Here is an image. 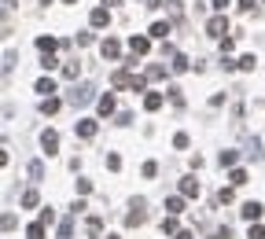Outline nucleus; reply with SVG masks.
Masks as SVG:
<instances>
[{
    "label": "nucleus",
    "instance_id": "nucleus-28",
    "mask_svg": "<svg viewBox=\"0 0 265 239\" xmlns=\"http://www.w3.org/2000/svg\"><path fill=\"white\" fill-rule=\"evenodd\" d=\"M247 239H265V228L254 221V225H251V232H247Z\"/></svg>",
    "mask_w": 265,
    "mask_h": 239
},
{
    "label": "nucleus",
    "instance_id": "nucleus-3",
    "mask_svg": "<svg viewBox=\"0 0 265 239\" xmlns=\"http://www.w3.org/2000/svg\"><path fill=\"white\" fill-rule=\"evenodd\" d=\"M129 52H132V59H136V55H147V52H151V41L132 33V37H129Z\"/></svg>",
    "mask_w": 265,
    "mask_h": 239
},
{
    "label": "nucleus",
    "instance_id": "nucleus-16",
    "mask_svg": "<svg viewBox=\"0 0 265 239\" xmlns=\"http://www.w3.org/2000/svg\"><path fill=\"white\" fill-rule=\"evenodd\" d=\"M37 92H41V96H55V81L52 78H41V81H37Z\"/></svg>",
    "mask_w": 265,
    "mask_h": 239
},
{
    "label": "nucleus",
    "instance_id": "nucleus-40",
    "mask_svg": "<svg viewBox=\"0 0 265 239\" xmlns=\"http://www.w3.org/2000/svg\"><path fill=\"white\" fill-rule=\"evenodd\" d=\"M107 239H118V236H107Z\"/></svg>",
    "mask_w": 265,
    "mask_h": 239
},
{
    "label": "nucleus",
    "instance_id": "nucleus-10",
    "mask_svg": "<svg viewBox=\"0 0 265 239\" xmlns=\"http://www.w3.org/2000/svg\"><path fill=\"white\" fill-rule=\"evenodd\" d=\"M240 214H243V221H258L262 217V203H243Z\"/></svg>",
    "mask_w": 265,
    "mask_h": 239
},
{
    "label": "nucleus",
    "instance_id": "nucleus-35",
    "mask_svg": "<svg viewBox=\"0 0 265 239\" xmlns=\"http://www.w3.org/2000/svg\"><path fill=\"white\" fill-rule=\"evenodd\" d=\"M30 177H33V180L44 177V166H41V162H33V166H30Z\"/></svg>",
    "mask_w": 265,
    "mask_h": 239
},
{
    "label": "nucleus",
    "instance_id": "nucleus-32",
    "mask_svg": "<svg viewBox=\"0 0 265 239\" xmlns=\"http://www.w3.org/2000/svg\"><path fill=\"white\" fill-rule=\"evenodd\" d=\"M232 199H236L232 188H221V191H217V203H232Z\"/></svg>",
    "mask_w": 265,
    "mask_h": 239
},
{
    "label": "nucleus",
    "instance_id": "nucleus-34",
    "mask_svg": "<svg viewBox=\"0 0 265 239\" xmlns=\"http://www.w3.org/2000/svg\"><path fill=\"white\" fill-rule=\"evenodd\" d=\"M140 173H144V177H155V173H158V162H144V169H140Z\"/></svg>",
    "mask_w": 265,
    "mask_h": 239
},
{
    "label": "nucleus",
    "instance_id": "nucleus-27",
    "mask_svg": "<svg viewBox=\"0 0 265 239\" xmlns=\"http://www.w3.org/2000/svg\"><path fill=\"white\" fill-rule=\"evenodd\" d=\"M78 74H81L78 63H66V66H63V78H78Z\"/></svg>",
    "mask_w": 265,
    "mask_h": 239
},
{
    "label": "nucleus",
    "instance_id": "nucleus-38",
    "mask_svg": "<svg viewBox=\"0 0 265 239\" xmlns=\"http://www.w3.org/2000/svg\"><path fill=\"white\" fill-rule=\"evenodd\" d=\"M177 239H195L192 232H177Z\"/></svg>",
    "mask_w": 265,
    "mask_h": 239
},
{
    "label": "nucleus",
    "instance_id": "nucleus-29",
    "mask_svg": "<svg viewBox=\"0 0 265 239\" xmlns=\"http://www.w3.org/2000/svg\"><path fill=\"white\" fill-rule=\"evenodd\" d=\"M169 66H173V70L181 74V70H188V59H184V55H173V63H169Z\"/></svg>",
    "mask_w": 265,
    "mask_h": 239
},
{
    "label": "nucleus",
    "instance_id": "nucleus-5",
    "mask_svg": "<svg viewBox=\"0 0 265 239\" xmlns=\"http://www.w3.org/2000/svg\"><path fill=\"white\" fill-rule=\"evenodd\" d=\"M100 52H103V59H111V63H115L118 55H122V44L115 41V37H107V41L100 44Z\"/></svg>",
    "mask_w": 265,
    "mask_h": 239
},
{
    "label": "nucleus",
    "instance_id": "nucleus-14",
    "mask_svg": "<svg viewBox=\"0 0 265 239\" xmlns=\"http://www.w3.org/2000/svg\"><path fill=\"white\" fill-rule=\"evenodd\" d=\"M44 232H48V225H41V221H33L30 228H26V239H44Z\"/></svg>",
    "mask_w": 265,
    "mask_h": 239
},
{
    "label": "nucleus",
    "instance_id": "nucleus-1",
    "mask_svg": "<svg viewBox=\"0 0 265 239\" xmlns=\"http://www.w3.org/2000/svg\"><path fill=\"white\" fill-rule=\"evenodd\" d=\"M41 147H44V155H55V151H59V132H55V129H44V132H41Z\"/></svg>",
    "mask_w": 265,
    "mask_h": 239
},
{
    "label": "nucleus",
    "instance_id": "nucleus-26",
    "mask_svg": "<svg viewBox=\"0 0 265 239\" xmlns=\"http://www.w3.org/2000/svg\"><path fill=\"white\" fill-rule=\"evenodd\" d=\"M107 169H111V173H118V169H122V158L115 155V151H111V155H107Z\"/></svg>",
    "mask_w": 265,
    "mask_h": 239
},
{
    "label": "nucleus",
    "instance_id": "nucleus-18",
    "mask_svg": "<svg viewBox=\"0 0 265 239\" xmlns=\"http://www.w3.org/2000/svg\"><path fill=\"white\" fill-rule=\"evenodd\" d=\"M70 103H89V85H81V89L70 92Z\"/></svg>",
    "mask_w": 265,
    "mask_h": 239
},
{
    "label": "nucleus",
    "instance_id": "nucleus-31",
    "mask_svg": "<svg viewBox=\"0 0 265 239\" xmlns=\"http://www.w3.org/2000/svg\"><path fill=\"white\" fill-rule=\"evenodd\" d=\"M173 147H177V151L188 147V132H177V136H173Z\"/></svg>",
    "mask_w": 265,
    "mask_h": 239
},
{
    "label": "nucleus",
    "instance_id": "nucleus-36",
    "mask_svg": "<svg viewBox=\"0 0 265 239\" xmlns=\"http://www.w3.org/2000/svg\"><path fill=\"white\" fill-rule=\"evenodd\" d=\"M92 191V180H78V195H89Z\"/></svg>",
    "mask_w": 265,
    "mask_h": 239
},
{
    "label": "nucleus",
    "instance_id": "nucleus-37",
    "mask_svg": "<svg viewBox=\"0 0 265 239\" xmlns=\"http://www.w3.org/2000/svg\"><path fill=\"white\" fill-rule=\"evenodd\" d=\"M254 4L258 0H240V11H254Z\"/></svg>",
    "mask_w": 265,
    "mask_h": 239
},
{
    "label": "nucleus",
    "instance_id": "nucleus-9",
    "mask_svg": "<svg viewBox=\"0 0 265 239\" xmlns=\"http://www.w3.org/2000/svg\"><path fill=\"white\" fill-rule=\"evenodd\" d=\"M162 103H166V96H162V92H147V96H144V111H158Z\"/></svg>",
    "mask_w": 265,
    "mask_h": 239
},
{
    "label": "nucleus",
    "instance_id": "nucleus-22",
    "mask_svg": "<svg viewBox=\"0 0 265 239\" xmlns=\"http://www.w3.org/2000/svg\"><path fill=\"white\" fill-rule=\"evenodd\" d=\"M258 66V55H240V70H254Z\"/></svg>",
    "mask_w": 265,
    "mask_h": 239
},
{
    "label": "nucleus",
    "instance_id": "nucleus-20",
    "mask_svg": "<svg viewBox=\"0 0 265 239\" xmlns=\"http://www.w3.org/2000/svg\"><path fill=\"white\" fill-rule=\"evenodd\" d=\"M151 37H169V22H151Z\"/></svg>",
    "mask_w": 265,
    "mask_h": 239
},
{
    "label": "nucleus",
    "instance_id": "nucleus-24",
    "mask_svg": "<svg viewBox=\"0 0 265 239\" xmlns=\"http://www.w3.org/2000/svg\"><path fill=\"white\" fill-rule=\"evenodd\" d=\"M55 66H59L55 55H41V70H55Z\"/></svg>",
    "mask_w": 265,
    "mask_h": 239
},
{
    "label": "nucleus",
    "instance_id": "nucleus-30",
    "mask_svg": "<svg viewBox=\"0 0 265 239\" xmlns=\"http://www.w3.org/2000/svg\"><path fill=\"white\" fill-rule=\"evenodd\" d=\"M41 225H55V210H48V206L41 210Z\"/></svg>",
    "mask_w": 265,
    "mask_h": 239
},
{
    "label": "nucleus",
    "instance_id": "nucleus-25",
    "mask_svg": "<svg viewBox=\"0 0 265 239\" xmlns=\"http://www.w3.org/2000/svg\"><path fill=\"white\" fill-rule=\"evenodd\" d=\"M217 162H221V166H236V151H221Z\"/></svg>",
    "mask_w": 265,
    "mask_h": 239
},
{
    "label": "nucleus",
    "instance_id": "nucleus-39",
    "mask_svg": "<svg viewBox=\"0 0 265 239\" xmlns=\"http://www.w3.org/2000/svg\"><path fill=\"white\" fill-rule=\"evenodd\" d=\"M63 4H78V0H63Z\"/></svg>",
    "mask_w": 265,
    "mask_h": 239
},
{
    "label": "nucleus",
    "instance_id": "nucleus-15",
    "mask_svg": "<svg viewBox=\"0 0 265 239\" xmlns=\"http://www.w3.org/2000/svg\"><path fill=\"white\" fill-rule=\"evenodd\" d=\"M162 232H166V236H177V232H181V228H177V217H173V214H166V217H162Z\"/></svg>",
    "mask_w": 265,
    "mask_h": 239
},
{
    "label": "nucleus",
    "instance_id": "nucleus-11",
    "mask_svg": "<svg viewBox=\"0 0 265 239\" xmlns=\"http://www.w3.org/2000/svg\"><path fill=\"white\" fill-rule=\"evenodd\" d=\"M96 107H100V114H103V118H107V114H115V96H100V100H96Z\"/></svg>",
    "mask_w": 265,
    "mask_h": 239
},
{
    "label": "nucleus",
    "instance_id": "nucleus-13",
    "mask_svg": "<svg viewBox=\"0 0 265 239\" xmlns=\"http://www.w3.org/2000/svg\"><path fill=\"white\" fill-rule=\"evenodd\" d=\"M181 195H188V199L199 195V180H195V177H184V180H181Z\"/></svg>",
    "mask_w": 265,
    "mask_h": 239
},
{
    "label": "nucleus",
    "instance_id": "nucleus-33",
    "mask_svg": "<svg viewBox=\"0 0 265 239\" xmlns=\"http://www.w3.org/2000/svg\"><path fill=\"white\" fill-rule=\"evenodd\" d=\"M229 4H232V0H210V7H214L217 15H225V7H229Z\"/></svg>",
    "mask_w": 265,
    "mask_h": 239
},
{
    "label": "nucleus",
    "instance_id": "nucleus-23",
    "mask_svg": "<svg viewBox=\"0 0 265 239\" xmlns=\"http://www.w3.org/2000/svg\"><path fill=\"white\" fill-rule=\"evenodd\" d=\"M100 228H103V221H100V217H89V225H85V232H89V236H100Z\"/></svg>",
    "mask_w": 265,
    "mask_h": 239
},
{
    "label": "nucleus",
    "instance_id": "nucleus-12",
    "mask_svg": "<svg viewBox=\"0 0 265 239\" xmlns=\"http://www.w3.org/2000/svg\"><path fill=\"white\" fill-rule=\"evenodd\" d=\"M181 210H184V195H169V199H166V214H173V217H177Z\"/></svg>",
    "mask_w": 265,
    "mask_h": 239
},
{
    "label": "nucleus",
    "instance_id": "nucleus-6",
    "mask_svg": "<svg viewBox=\"0 0 265 239\" xmlns=\"http://www.w3.org/2000/svg\"><path fill=\"white\" fill-rule=\"evenodd\" d=\"M89 22H92V26H96V30H103V26H107V22H111V11H107V7H92V15H89Z\"/></svg>",
    "mask_w": 265,
    "mask_h": 239
},
{
    "label": "nucleus",
    "instance_id": "nucleus-4",
    "mask_svg": "<svg viewBox=\"0 0 265 239\" xmlns=\"http://www.w3.org/2000/svg\"><path fill=\"white\" fill-rule=\"evenodd\" d=\"M74 132H78L81 140H92V136H96V132H100V125H96V121H92V118H85V121H78V125H74Z\"/></svg>",
    "mask_w": 265,
    "mask_h": 239
},
{
    "label": "nucleus",
    "instance_id": "nucleus-2",
    "mask_svg": "<svg viewBox=\"0 0 265 239\" xmlns=\"http://www.w3.org/2000/svg\"><path fill=\"white\" fill-rule=\"evenodd\" d=\"M206 33H210V37H225V33H229V18H225V15H214L210 22H206Z\"/></svg>",
    "mask_w": 265,
    "mask_h": 239
},
{
    "label": "nucleus",
    "instance_id": "nucleus-7",
    "mask_svg": "<svg viewBox=\"0 0 265 239\" xmlns=\"http://www.w3.org/2000/svg\"><path fill=\"white\" fill-rule=\"evenodd\" d=\"M59 107H63L59 96H44V100H41V114H44V118H48V114H55Z\"/></svg>",
    "mask_w": 265,
    "mask_h": 239
},
{
    "label": "nucleus",
    "instance_id": "nucleus-8",
    "mask_svg": "<svg viewBox=\"0 0 265 239\" xmlns=\"http://www.w3.org/2000/svg\"><path fill=\"white\" fill-rule=\"evenodd\" d=\"M55 48H59V41H55V37H37V52H41V55H52Z\"/></svg>",
    "mask_w": 265,
    "mask_h": 239
},
{
    "label": "nucleus",
    "instance_id": "nucleus-21",
    "mask_svg": "<svg viewBox=\"0 0 265 239\" xmlns=\"http://www.w3.org/2000/svg\"><path fill=\"white\" fill-rule=\"evenodd\" d=\"M166 78V66H147V81H162Z\"/></svg>",
    "mask_w": 265,
    "mask_h": 239
},
{
    "label": "nucleus",
    "instance_id": "nucleus-17",
    "mask_svg": "<svg viewBox=\"0 0 265 239\" xmlns=\"http://www.w3.org/2000/svg\"><path fill=\"white\" fill-rule=\"evenodd\" d=\"M18 203H22V210H33L37 203H41V195H37V191H26V195L18 199Z\"/></svg>",
    "mask_w": 265,
    "mask_h": 239
},
{
    "label": "nucleus",
    "instance_id": "nucleus-19",
    "mask_svg": "<svg viewBox=\"0 0 265 239\" xmlns=\"http://www.w3.org/2000/svg\"><path fill=\"white\" fill-rule=\"evenodd\" d=\"M229 184H232V188H243V184H247V173H243V169H232V173H229Z\"/></svg>",
    "mask_w": 265,
    "mask_h": 239
}]
</instances>
